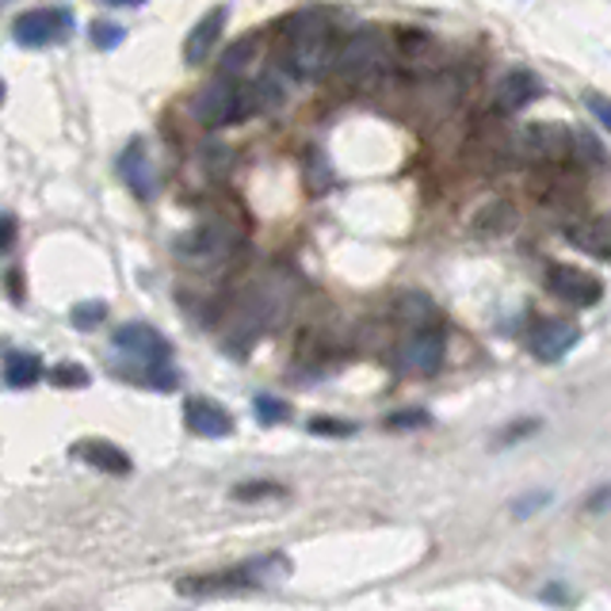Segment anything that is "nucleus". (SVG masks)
Listing matches in <instances>:
<instances>
[{
	"mask_svg": "<svg viewBox=\"0 0 611 611\" xmlns=\"http://www.w3.org/2000/svg\"><path fill=\"white\" fill-rule=\"evenodd\" d=\"M0 4H4V0H0Z\"/></svg>",
	"mask_w": 611,
	"mask_h": 611,
	"instance_id": "obj_35",
	"label": "nucleus"
},
{
	"mask_svg": "<svg viewBox=\"0 0 611 611\" xmlns=\"http://www.w3.org/2000/svg\"><path fill=\"white\" fill-rule=\"evenodd\" d=\"M589 107H592V115H597V119H600V127H611V115H608L604 96H589Z\"/></svg>",
	"mask_w": 611,
	"mask_h": 611,
	"instance_id": "obj_31",
	"label": "nucleus"
},
{
	"mask_svg": "<svg viewBox=\"0 0 611 611\" xmlns=\"http://www.w3.org/2000/svg\"><path fill=\"white\" fill-rule=\"evenodd\" d=\"M122 38H127V31L119 23H92V46L96 50H115Z\"/></svg>",
	"mask_w": 611,
	"mask_h": 611,
	"instance_id": "obj_27",
	"label": "nucleus"
},
{
	"mask_svg": "<svg viewBox=\"0 0 611 611\" xmlns=\"http://www.w3.org/2000/svg\"><path fill=\"white\" fill-rule=\"evenodd\" d=\"M38 378H43V360H38L35 352H12L4 360V383L12 386V390H27Z\"/></svg>",
	"mask_w": 611,
	"mask_h": 611,
	"instance_id": "obj_17",
	"label": "nucleus"
},
{
	"mask_svg": "<svg viewBox=\"0 0 611 611\" xmlns=\"http://www.w3.org/2000/svg\"><path fill=\"white\" fill-rule=\"evenodd\" d=\"M252 409H257V421L260 424H283L291 421V406L280 398H272V393H260L257 401H252Z\"/></svg>",
	"mask_w": 611,
	"mask_h": 611,
	"instance_id": "obj_22",
	"label": "nucleus"
},
{
	"mask_svg": "<svg viewBox=\"0 0 611 611\" xmlns=\"http://www.w3.org/2000/svg\"><path fill=\"white\" fill-rule=\"evenodd\" d=\"M444 352H447L444 332L424 325V329H413L406 340H401L398 367L413 371V375H432V371H439V363H444Z\"/></svg>",
	"mask_w": 611,
	"mask_h": 611,
	"instance_id": "obj_8",
	"label": "nucleus"
},
{
	"mask_svg": "<svg viewBox=\"0 0 611 611\" xmlns=\"http://www.w3.org/2000/svg\"><path fill=\"white\" fill-rule=\"evenodd\" d=\"M111 367L119 378L145 386V390H176V371H173V348L153 325L130 321L115 332L111 340Z\"/></svg>",
	"mask_w": 611,
	"mask_h": 611,
	"instance_id": "obj_1",
	"label": "nucleus"
},
{
	"mask_svg": "<svg viewBox=\"0 0 611 611\" xmlns=\"http://www.w3.org/2000/svg\"><path fill=\"white\" fill-rule=\"evenodd\" d=\"M184 424H188V432H196V436H203V439H222L234 432V416L207 398L184 401Z\"/></svg>",
	"mask_w": 611,
	"mask_h": 611,
	"instance_id": "obj_14",
	"label": "nucleus"
},
{
	"mask_svg": "<svg viewBox=\"0 0 611 611\" xmlns=\"http://www.w3.org/2000/svg\"><path fill=\"white\" fill-rule=\"evenodd\" d=\"M104 4H115V8H138V4H145V0H104Z\"/></svg>",
	"mask_w": 611,
	"mask_h": 611,
	"instance_id": "obj_32",
	"label": "nucleus"
},
{
	"mask_svg": "<svg viewBox=\"0 0 611 611\" xmlns=\"http://www.w3.org/2000/svg\"><path fill=\"white\" fill-rule=\"evenodd\" d=\"M69 451H73L77 462H84V467H96V470H104V474H115V478H127L130 470H134L130 455L122 451V447H115L111 439H96V436L77 439Z\"/></svg>",
	"mask_w": 611,
	"mask_h": 611,
	"instance_id": "obj_13",
	"label": "nucleus"
},
{
	"mask_svg": "<svg viewBox=\"0 0 611 611\" xmlns=\"http://www.w3.org/2000/svg\"><path fill=\"white\" fill-rule=\"evenodd\" d=\"M524 150L547 165H562L574 153V130L566 122H531L524 134Z\"/></svg>",
	"mask_w": 611,
	"mask_h": 611,
	"instance_id": "obj_10",
	"label": "nucleus"
},
{
	"mask_svg": "<svg viewBox=\"0 0 611 611\" xmlns=\"http://www.w3.org/2000/svg\"><path fill=\"white\" fill-rule=\"evenodd\" d=\"M604 501H608V490H597V497H592L589 508H604Z\"/></svg>",
	"mask_w": 611,
	"mask_h": 611,
	"instance_id": "obj_33",
	"label": "nucleus"
},
{
	"mask_svg": "<svg viewBox=\"0 0 611 611\" xmlns=\"http://www.w3.org/2000/svg\"><path fill=\"white\" fill-rule=\"evenodd\" d=\"M283 35H287V58L291 69L306 81L329 73L332 58V20L325 8H303V12L283 20Z\"/></svg>",
	"mask_w": 611,
	"mask_h": 611,
	"instance_id": "obj_2",
	"label": "nucleus"
},
{
	"mask_svg": "<svg viewBox=\"0 0 611 611\" xmlns=\"http://www.w3.org/2000/svg\"><path fill=\"white\" fill-rule=\"evenodd\" d=\"M547 291L554 298H562L566 306H597L604 298V287H600L597 275L581 272V268H569V265H554L547 272Z\"/></svg>",
	"mask_w": 611,
	"mask_h": 611,
	"instance_id": "obj_9",
	"label": "nucleus"
},
{
	"mask_svg": "<svg viewBox=\"0 0 611 611\" xmlns=\"http://www.w3.org/2000/svg\"><path fill=\"white\" fill-rule=\"evenodd\" d=\"M257 50H260V38H257V35L237 38L234 46H226V50H222V58H219L222 73H226V77H237L245 66H252V61H257Z\"/></svg>",
	"mask_w": 611,
	"mask_h": 611,
	"instance_id": "obj_19",
	"label": "nucleus"
},
{
	"mask_svg": "<svg viewBox=\"0 0 611 611\" xmlns=\"http://www.w3.org/2000/svg\"><path fill=\"white\" fill-rule=\"evenodd\" d=\"M569 157H577L585 168H600L604 165V145H600V138L592 134V130H581V134H574V153Z\"/></svg>",
	"mask_w": 611,
	"mask_h": 611,
	"instance_id": "obj_20",
	"label": "nucleus"
},
{
	"mask_svg": "<svg viewBox=\"0 0 611 611\" xmlns=\"http://www.w3.org/2000/svg\"><path fill=\"white\" fill-rule=\"evenodd\" d=\"M398 317L409 325V329H424V325L436 321V303H432L428 295H416V291H409V295L398 298Z\"/></svg>",
	"mask_w": 611,
	"mask_h": 611,
	"instance_id": "obj_18",
	"label": "nucleus"
},
{
	"mask_svg": "<svg viewBox=\"0 0 611 611\" xmlns=\"http://www.w3.org/2000/svg\"><path fill=\"white\" fill-rule=\"evenodd\" d=\"M242 230L230 226L226 219H211L203 222V226H196L191 234H184L180 242H176V252L188 260H196V265H214V260H230L237 249H242Z\"/></svg>",
	"mask_w": 611,
	"mask_h": 611,
	"instance_id": "obj_5",
	"label": "nucleus"
},
{
	"mask_svg": "<svg viewBox=\"0 0 611 611\" xmlns=\"http://www.w3.org/2000/svg\"><path fill=\"white\" fill-rule=\"evenodd\" d=\"M15 234H20V226H15L12 214H0V252H8L15 245Z\"/></svg>",
	"mask_w": 611,
	"mask_h": 611,
	"instance_id": "obj_29",
	"label": "nucleus"
},
{
	"mask_svg": "<svg viewBox=\"0 0 611 611\" xmlns=\"http://www.w3.org/2000/svg\"><path fill=\"white\" fill-rule=\"evenodd\" d=\"M306 428L314 432V436H329V439L355 436V424L352 421H337V416H309Z\"/></svg>",
	"mask_w": 611,
	"mask_h": 611,
	"instance_id": "obj_23",
	"label": "nucleus"
},
{
	"mask_svg": "<svg viewBox=\"0 0 611 611\" xmlns=\"http://www.w3.org/2000/svg\"><path fill=\"white\" fill-rule=\"evenodd\" d=\"M428 424H432V413H424V409H401V413L386 416V428L390 432H413V428H428Z\"/></svg>",
	"mask_w": 611,
	"mask_h": 611,
	"instance_id": "obj_24",
	"label": "nucleus"
},
{
	"mask_svg": "<svg viewBox=\"0 0 611 611\" xmlns=\"http://www.w3.org/2000/svg\"><path fill=\"white\" fill-rule=\"evenodd\" d=\"M283 485L275 482H242L234 490V501H268V497H283Z\"/></svg>",
	"mask_w": 611,
	"mask_h": 611,
	"instance_id": "obj_25",
	"label": "nucleus"
},
{
	"mask_svg": "<svg viewBox=\"0 0 611 611\" xmlns=\"http://www.w3.org/2000/svg\"><path fill=\"white\" fill-rule=\"evenodd\" d=\"M226 20H230V12L222 4L211 8L207 15H199V23L188 31V38H184V61H188V66H203V61L211 58L222 31H226Z\"/></svg>",
	"mask_w": 611,
	"mask_h": 611,
	"instance_id": "obj_12",
	"label": "nucleus"
},
{
	"mask_svg": "<svg viewBox=\"0 0 611 611\" xmlns=\"http://www.w3.org/2000/svg\"><path fill=\"white\" fill-rule=\"evenodd\" d=\"M50 383L58 386V390H84V386H89V371H84L81 363H58V367L50 371Z\"/></svg>",
	"mask_w": 611,
	"mask_h": 611,
	"instance_id": "obj_21",
	"label": "nucleus"
},
{
	"mask_svg": "<svg viewBox=\"0 0 611 611\" xmlns=\"http://www.w3.org/2000/svg\"><path fill=\"white\" fill-rule=\"evenodd\" d=\"M543 96V84H539L536 73H528V69H513V73H505L497 81V107L501 111H524L528 104H536V99Z\"/></svg>",
	"mask_w": 611,
	"mask_h": 611,
	"instance_id": "obj_15",
	"label": "nucleus"
},
{
	"mask_svg": "<svg viewBox=\"0 0 611 611\" xmlns=\"http://www.w3.org/2000/svg\"><path fill=\"white\" fill-rule=\"evenodd\" d=\"M536 428H543V421H536V416H531V421H516V424H508L505 436L497 439V447L516 444V439H520V436H531V432H536Z\"/></svg>",
	"mask_w": 611,
	"mask_h": 611,
	"instance_id": "obj_28",
	"label": "nucleus"
},
{
	"mask_svg": "<svg viewBox=\"0 0 611 611\" xmlns=\"http://www.w3.org/2000/svg\"><path fill=\"white\" fill-rule=\"evenodd\" d=\"M577 340H581V325L577 321H569V317H543V321L531 325L528 352L536 355L539 363H559L574 352Z\"/></svg>",
	"mask_w": 611,
	"mask_h": 611,
	"instance_id": "obj_7",
	"label": "nucleus"
},
{
	"mask_svg": "<svg viewBox=\"0 0 611 611\" xmlns=\"http://www.w3.org/2000/svg\"><path fill=\"white\" fill-rule=\"evenodd\" d=\"M547 501H551V493H539V497H531V501H516V505H513V516H531L536 508H543Z\"/></svg>",
	"mask_w": 611,
	"mask_h": 611,
	"instance_id": "obj_30",
	"label": "nucleus"
},
{
	"mask_svg": "<svg viewBox=\"0 0 611 611\" xmlns=\"http://www.w3.org/2000/svg\"><path fill=\"white\" fill-rule=\"evenodd\" d=\"M191 115H196L203 127H230V122L245 119L242 115V81L237 77H214L211 84L196 92L191 99Z\"/></svg>",
	"mask_w": 611,
	"mask_h": 611,
	"instance_id": "obj_6",
	"label": "nucleus"
},
{
	"mask_svg": "<svg viewBox=\"0 0 611 611\" xmlns=\"http://www.w3.org/2000/svg\"><path fill=\"white\" fill-rule=\"evenodd\" d=\"M566 242L574 245V249L589 252V257L608 260L611 257V226H608V219H604V214L577 219L574 226H566Z\"/></svg>",
	"mask_w": 611,
	"mask_h": 611,
	"instance_id": "obj_16",
	"label": "nucleus"
},
{
	"mask_svg": "<svg viewBox=\"0 0 611 611\" xmlns=\"http://www.w3.org/2000/svg\"><path fill=\"white\" fill-rule=\"evenodd\" d=\"M390 66V46H386V35L375 27L352 31L340 46H332L329 58V73L344 84H371L386 73Z\"/></svg>",
	"mask_w": 611,
	"mask_h": 611,
	"instance_id": "obj_3",
	"label": "nucleus"
},
{
	"mask_svg": "<svg viewBox=\"0 0 611 611\" xmlns=\"http://www.w3.org/2000/svg\"><path fill=\"white\" fill-rule=\"evenodd\" d=\"M107 317V306L104 303H81V306H73V314H69V321L77 325V329H96L99 321Z\"/></svg>",
	"mask_w": 611,
	"mask_h": 611,
	"instance_id": "obj_26",
	"label": "nucleus"
},
{
	"mask_svg": "<svg viewBox=\"0 0 611 611\" xmlns=\"http://www.w3.org/2000/svg\"><path fill=\"white\" fill-rule=\"evenodd\" d=\"M0 104H4V84H0Z\"/></svg>",
	"mask_w": 611,
	"mask_h": 611,
	"instance_id": "obj_34",
	"label": "nucleus"
},
{
	"mask_svg": "<svg viewBox=\"0 0 611 611\" xmlns=\"http://www.w3.org/2000/svg\"><path fill=\"white\" fill-rule=\"evenodd\" d=\"M73 27H77V15L66 4L31 8V12H20L12 20V38L23 50H46V46L66 43L73 35Z\"/></svg>",
	"mask_w": 611,
	"mask_h": 611,
	"instance_id": "obj_4",
	"label": "nucleus"
},
{
	"mask_svg": "<svg viewBox=\"0 0 611 611\" xmlns=\"http://www.w3.org/2000/svg\"><path fill=\"white\" fill-rule=\"evenodd\" d=\"M119 176L127 180V188L134 191L138 199L157 196V173H153L150 150H145L142 138H134V142H130L127 150L119 153Z\"/></svg>",
	"mask_w": 611,
	"mask_h": 611,
	"instance_id": "obj_11",
	"label": "nucleus"
}]
</instances>
